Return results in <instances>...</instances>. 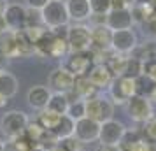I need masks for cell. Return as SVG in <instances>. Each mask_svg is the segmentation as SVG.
<instances>
[{"label":"cell","instance_id":"cell-1","mask_svg":"<svg viewBox=\"0 0 156 151\" xmlns=\"http://www.w3.org/2000/svg\"><path fill=\"white\" fill-rule=\"evenodd\" d=\"M41 18H42V25L48 30L65 28L70 23L65 0H51V2H48V5L41 11Z\"/></svg>","mask_w":156,"mask_h":151},{"label":"cell","instance_id":"cell-2","mask_svg":"<svg viewBox=\"0 0 156 151\" xmlns=\"http://www.w3.org/2000/svg\"><path fill=\"white\" fill-rule=\"evenodd\" d=\"M67 44L69 53H86L91 49V32L83 23H74L67 27Z\"/></svg>","mask_w":156,"mask_h":151},{"label":"cell","instance_id":"cell-3","mask_svg":"<svg viewBox=\"0 0 156 151\" xmlns=\"http://www.w3.org/2000/svg\"><path fill=\"white\" fill-rule=\"evenodd\" d=\"M28 116L23 111H18V109H12V111H7L5 114L2 116L0 120V130L5 139H14V137H20L25 134V128L28 125Z\"/></svg>","mask_w":156,"mask_h":151},{"label":"cell","instance_id":"cell-4","mask_svg":"<svg viewBox=\"0 0 156 151\" xmlns=\"http://www.w3.org/2000/svg\"><path fill=\"white\" fill-rule=\"evenodd\" d=\"M133 95H137V83H135L133 77L121 76V77L112 79L111 86H109V97H111L114 106L126 104Z\"/></svg>","mask_w":156,"mask_h":151},{"label":"cell","instance_id":"cell-5","mask_svg":"<svg viewBox=\"0 0 156 151\" xmlns=\"http://www.w3.org/2000/svg\"><path fill=\"white\" fill-rule=\"evenodd\" d=\"M86 102V118L95 120L97 123H104L112 120L114 114V104L111 99L102 97V95H95Z\"/></svg>","mask_w":156,"mask_h":151},{"label":"cell","instance_id":"cell-6","mask_svg":"<svg viewBox=\"0 0 156 151\" xmlns=\"http://www.w3.org/2000/svg\"><path fill=\"white\" fill-rule=\"evenodd\" d=\"M125 106H126V113L130 120H133L135 123H140V125L147 123L149 120H153L156 116L153 104L146 95H133Z\"/></svg>","mask_w":156,"mask_h":151},{"label":"cell","instance_id":"cell-7","mask_svg":"<svg viewBox=\"0 0 156 151\" xmlns=\"http://www.w3.org/2000/svg\"><path fill=\"white\" fill-rule=\"evenodd\" d=\"M91 62L93 58L90 51H86V53H69L65 56V62L62 67L67 69L74 77H81V76H88L90 69L93 67Z\"/></svg>","mask_w":156,"mask_h":151},{"label":"cell","instance_id":"cell-8","mask_svg":"<svg viewBox=\"0 0 156 151\" xmlns=\"http://www.w3.org/2000/svg\"><path fill=\"white\" fill-rule=\"evenodd\" d=\"M27 11H28V9H27V5H23V4H18V2L7 4L4 14H2L7 30L18 32V30L27 28Z\"/></svg>","mask_w":156,"mask_h":151},{"label":"cell","instance_id":"cell-9","mask_svg":"<svg viewBox=\"0 0 156 151\" xmlns=\"http://www.w3.org/2000/svg\"><path fill=\"white\" fill-rule=\"evenodd\" d=\"M137 35L132 28L128 30H116L112 32V39H111V49L112 53H119V55H132L133 49L137 48Z\"/></svg>","mask_w":156,"mask_h":151},{"label":"cell","instance_id":"cell-10","mask_svg":"<svg viewBox=\"0 0 156 151\" xmlns=\"http://www.w3.org/2000/svg\"><path fill=\"white\" fill-rule=\"evenodd\" d=\"M126 132V127L118 120H109V121L100 123V134H98V142L107 144V146H118L121 141L123 134Z\"/></svg>","mask_w":156,"mask_h":151},{"label":"cell","instance_id":"cell-11","mask_svg":"<svg viewBox=\"0 0 156 151\" xmlns=\"http://www.w3.org/2000/svg\"><path fill=\"white\" fill-rule=\"evenodd\" d=\"M74 83H76V77L63 67H56L55 70H51L49 77H48V88L53 92H58V93L72 92Z\"/></svg>","mask_w":156,"mask_h":151},{"label":"cell","instance_id":"cell-12","mask_svg":"<svg viewBox=\"0 0 156 151\" xmlns=\"http://www.w3.org/2000/svg\"><path fill=\"white\" fill-rule=\"evenodd\" d=\"M98 134H100V123H97L95 120L83 118V120L76 121L74 137L81 144H90V142L98 141Z\"/></svg>","mask_w":156,"mask_h":151},{"label":"cell","instance_id":"cell-13","mask_svg":"<svg viewBox=\"0 0 156 151\" xmlns=\"http://www.w3.org/2000/svg\"><path fill=\"white\" fill-rule=\"evenodd\" d=\"M133 25L132 11L130 9H111L105 16V27L109 30H128Z\"/></svg>","mask_w":156,"mask_h":151},{"label":"cell","instance_id":"cell-14","mask_svg":"<svg viewBox=\"0 0 156 151\" xmlns=\"http://www.w3.org/2000/svg\"><path fill=\"white\" fill-rule=\"evenodd\" d=\"M88 79L97 90H104V88L111 86L114 76L111 74V70L105 63H95L88 72Z\"/></svg>","mask_w":156,"mask_h":151},{"label":"cell","instance_id":"cell-15","mask_svg":"<svg viewBox=\"0 0 156 151\" xmlns=\"http://www.w3.org/2000/svg\"><path fill=\"white\" fill-rule=\"evenodd\" d=\"M51 92L48 86H42V84H35L28 90L27 93V102L32 109H37V111H42V109L48 107V102H49Z\"/></svg>","mask_w":156,"mask_h":151},{"label":"cell","instance_id":"cell-16","mask_svg":"<svg viewBox=\"0 0 156 151\" xmlns=\"http://www.w3.org/2000/svg\"><path fill=\"white\" fill-rule=\"evenodd\" d=\"M67 5V13L70 21L83 23L90 20L91 16V9H90V0H65Z\"/></svg>","mask_w":156,"mask_h":151},{"label":"cell","instance_id":"cell-17","mask_svg":"<svg viewBox=\"0 0 156 151\" xmlns=\"http://www.w3.org/2000/svg\"><path fill=\"white\" fill-rule=\"evenodd\" d=\"M132 11V18L133 23H149L154 20L156 16V9L151 2H142V4H135Z\"/></svg>","mask_w":156,"mask_h":151},{"label":"cell","instance_id":"cell-18","mask_svg":"<svg viewBox=\"0 0 156 151\" xmlns=\"http://www.w3.org/2000/svg\"><path fill=\"white\" fill-rule=\"evenodd\" d=\"M72 92L76 93V99H81V100H88V99H91L95 95H98V90L90 83L88 76L76 77V83H74Z\"/></svg>","mask_w":156,"mask_h":151},{"label":"cell","instance_id":"cell-19","mask_svg":"<svg viewBox=\"0 0 156 151\" xmlns=\"http://www.w3.org/2000/svg\"><path fill=\"white\" fill-rule=\"evenodd\" d=\"M0 53L7 58V60L18 58V49H16V32L5 30V32L0 34Z\"/></svg>","mask_w":156,"mask_h":151},{"label":"cell","instance_id":"cell-20","mask_svg":"<svg viewBox=\"0 0 156 151\" xmlns=\"http://www.w3.org/2000/svg\"><path fill=\"white\" fill-rule=\"evenodd\" d=\"M69 104H70V99H69V93H58V92H53L49 97V102H48V111L55 113V114L63 116L67 114V109H69Z\"/></svg>","mask_w":156,"mask_h":151},{"label":"cell","instance_id":"cell-21","mask_svg":"<svg viewBox=\"0 0 156 151\" xmlns=\"http://www.w3.org/2000/svg\"><path fill=\"white\" fill-rule=\"evenodd\" d=\"M16 49H18V56L20 58H28L35 55V46L32 42V39L25 30H18L16 32Z\"/></svg>","mask_w":156,"mask_h":151},{"label":"cell","instance_id":"cell-22","mask_svg":"<svg viewBox=\"0 0 156 151\" xmlns=\"http://www.w3.org/2000/svg\"><path fill=\"white\" fill-rule=\"evenodd\" d=\"M18 79H16L14 74H11L7 70H2L0 72V93L7 99H12L16 93H18Z\"/></svg>","mask_w":156,"mask_h":151},{"label":"cell","instance_id":"cell-23","mask_svg":"<svg viewBox=\"0 0 156 151\" xmlns=\"http://www.w3.org/2000/svg\"><path fill=\"white\" fill-rule=\"evenodd\" d=\"M105 65L109 67V70L114 77H121L126 72V65H128V55H119V53H112L111 56L107 58Z\"/></svg>","mask_w":156,"mask_h":151},{"label":"cell","instance_id":"cell-24","mask_svg":"<svg viewBox=\"0 0 156 151\" xmlns=\"http://www.w3.org/2000/svg\"><path fill=\"white\" fill-rule=\"evenodd\" d=\"M53 41H55V32L53 30H46L42 35L34 42V46H35V55H39V56H49Z\"/></svg>","mask_w":156,"mask_h":151},{"label":"cell","instance_id":"cell-25","mask_svg":"<svg viewBox=\"0 0 156 151\" xmlns=\"http://www.w3.org/2000/svg\"><path fill=\"white\" fill-rule=\"evenodd\" d=\"M60 120H62V116H60V114H55V113H51V111H48V109H42V111L39 113V116H37L35 121L39 123L44 130L53 132V130L58 127Z\"/></svg>","mask_w":156,"mask_h":151},{"label":"cell","instance_id":"cell-26","mask_svg":"<svg viewBox=\"0 0 156 151\" xmlns=\"http://www.w3.org/2000/svg\"><path fill=\"white\" fill-rule=\"evenodd\" d=\"M74 128H76V121L69 118L67 114L62 116V120L58 123V127L53 130V134L58 137V139H63V137H70L74 135Z\"/></svg>","mask_w":156,"mask_h":151},{"label":"cell","instance_id":"cell-27","mask_svg":"<svg viewBox=\"0 0 156 151\" xmlns=\"http://www.w3.org/2000/svg\"><path fill=\"white\" fill-rule=\"evenodd\" d=\"M67 116H69V118H72L74 121H79V120L86 118V102L81 100V99L70 100L69 109H67Z\"/></svg>","mask_w":156,"mask_h":151},{"label":"cell","instance_id":"cell-28","mask_svg":"<svg viewBox=\"0 0 156 151\" xmlns=\"http://www.w3.org/2000/svg\"><path fill=\"white\" fill-rule=\"evenodd\" d=\"M44 134H46V130H44L37 121H28V125H27V128H25V134H23V135L37 146V144L41 142V139H42Z\"/></svg>","mask_w":156,"mask_h":151},{"label":"cell","instance_id":"cell-29","mask_svg":"<svg viewBox=\"0 0 156 151\" xmlns=\"http://www.w3.org/2000/svg\"><path fill=\"white\" fill-rule=\"evenodd\" d=\"M139 141H140L139 132H137V130H128L126 128V132L123 134L119 144H118V149L119 151H130L135 146V142H139Z\"/></svg>","mask_w":156,"mask_h":151},{"label":"cell","instance_id":"cell-30","mask_svg":"<svg viewBox=\"0 0 156 151\" xmlns=\"http://www.w3.org/2000/svg\"><path fill=\"white\" fill-rule=\"evenodd\" d=\"M125 76L133 77V79H137V77H140L142 76V62L139 60V58L128 55V65H126V72H125Z\"/></svg>","mask_w":156,"mask_h":151},{"label":"cell","instance_id":"cell-31","mask_svg":"<svg viewBox=\"0 0 156 151\" xmlns=\"http://www.w3.org/2000/svg\"><path fill=\"white\" fill-rule=\"evenodd\" d=\"M142 76L149 79L153 84H156V58L142 62Z\"/></svg>","mask_w":156,"mask_h":151},{"label":"cell","instance_id":"cell-32","mask_svg":"<svg viewBox=\"0 0 156 151\" xmlns=\"http://www.w3.org/2000/svg\"><path fill=\"white\" fill-rule=\"evenodd\" d=\"M90 9L91 14L105 16L111 11V0H90Z\"/></svg>","mask_w":156,"mask_h":151},{"label":"cell","instance_id":"cell-33","mask_svg":"<svg viewBox=\"0 0 156 151\" xmlns=\"http://www.w3.org/2000/svg\"><path fill=\"white\" fill-rule=\"evenodd\" d=\"M58 146L62 148V151H81V142L74 135L70 137H63V139H58Z\"/></svg>","mask_w":156,"mask_h":151},{"label":"cell","instance_id":"cell-34","mask_svg":"<svg viewBox=\"0 0 156 151\" xmlns=\"http://www.w3.org/2000/svg\"><path fill=\"white\" fill-rule=\"evenodd\" d=\"M144 135L149 144L156 146V116L153 120H149L147 123H144Z\"/></svg>","mask_w":156,"mask_h":151},{"label":"cell","instance_id":"cell-35","mask_svg":"<svg viewBox=\"0 0 156 151\" xmlns=\"http://www.w3.org/2000/svg\"><path fill=\"white\" fill-rule=\"evenodd\" d=\"M12 142H14L16 151H32L34 148H35V144L32 142V141H28L25 135L14 137V139H12Z\"/></svg>","mask_w":156,"mask_h":151},{"label":"cell","instance_id":"cell-36","mask_svg":"<svg viewBox=\"0 0 156 151\" xmlns=\"http://www.w3.org/2000/svg\"><path fill=\"white\" fill-rule=\"evenodd\" d=\"M137 0H111V9H132Z\"/></svg>","mask_w":156,"mask_h":151},{"label":"cell","instance_id":"cell-37","mask_svg":"<svg viewBox=\"0 0 156 151\" xmlns=\"http://www.w3.org/2000/svg\"><path fill=\"white\" fill-rule=\"evenodd\" d=\"M25 2H27V7H28V9L42 11V9L48 5V2H51V0H25Z\"/></svg>","mask_w":156,"mask_h":151},{"label":"cell","instance_id":"cell-38","mask_svg":"<svg viewBox=\"0 0 156 151\" xmlns=\"http://www.w3.org/2000/svg\"><path fill=\"white\" fill-rule=\"evenodd\" d=\"M130 151H154V146H153V144H149L147 141L140 139L139 142H135V146Z\"/></svg>","mask_w":156,"mask_h":151},{"label":"cell","instance_id":"cell-39","mask_svg":"<svg viewBox=\"0 0 156 151\" xmlns=\"http://www.w3.org/2000/svg\"><path fill=\"white\" fill-rule=\"evenodd\" d=\"M147 99L151 100V104H156V84L151 86V90H149V93H147Z\"/></svg>","mask_w":156,"mask_h":151},{"label":"cell","instance_id":"cell-40","mask_svg":"<svg viewBox=\"0 0 156 151\" xmlns=\"http://www.w3.org/2000/svg\"><path fill=\"white\" fill-rule=\"evenodd\" d=\"M97 151H119V149H118V146H107V144H100Z\"/></svg>","mask_w":156,"mask_h":151},{"label":"cell","instance_id":"cell-41","mask_svg":"<svg viewBox=\"0 0 156 151\" xmlns=\"http://www.w3.org/2000/svg\"><path fill=\"white\" fill-rule=\"evenodd\" d=\"M7 102H9L7 97H4V95L0 93V109H2V107H5V106H7Z\"/></svg>","mask_w":156,"mask_h":151},{"label":"cell","instance_id":"cell-42","mask_svg":"<svg viewBox=\"0 0 156 151\" xmlns=\"http://www.w3.org/2000/svg\"><path fill=\"white\" fill-rule=\"evenodd\" d=\"M5 5H7V0H0V16L4 14V11H5Z\"/></svg>","mask_w":156,"mask_h":151},{"label":"cell","instance_id":"cell-43","mask_svg":"<svg viewBox=\"0 0 156 151\" xmlns=\"http://www.w3.org/2000/svg\"><path fill=\"white\" fill-rule=\"evenodd\" d=\"M7 63V58L4 56V55H2V53H0V70H4V69H2V67H4V65Z\"/></svg>","mask_w":156,"mask_h":151},{"label":"cell","instance_id":"cell-44","mask_svg":"<svg viewBox=\"0 0 156 151\" xmlns=\"http://www.w3.org/2000/svg\"><path fill=\"white\" fill-rule=\"evenodd\" d=\"M5 30H7V27H5V21H4V18L0 16V34H2V32H5Z\"/></svg>","mask_w":156,"mask_h":151},{"label":"cell","instance_id":"cell-45","mask_svg":"<svg viewBox=\"0 0 156 151\" xmlns=\"http://www.w3.org/2000/svg\"><path fill=\"white\" fill-rule=\"evenodd\" d=\"M48 151H62V148H60V146L56 144V146H53V148H49Z\"/></svg>","mask_w":156,"mask_h":151},{"label":"cell","instance_id":"cell-46","mask_svg":"<svg viewBox=\"0 0 156 151\" xmlns=\"http://www.w3.org/2000/svg\"><path fill=\"white\" fill-rule=\"evenodd\" d=\"M32 151H46V149H42V148H39V146H35V148H34Z\"/></svg>","mask_w":156,"mask_h":151},{"label":"cell","instance_id":"cell-47","mask_svg":"<svg viewBox=\"0 0 156 151\" xmlns=\"http://www.w3.org/2000/svg\"><path fill=\"white\" fill-rule=\"evenodd\" d=\"M0 151H4V142L0 141Z\"/></svg>","mask_w":156,"mask_h":151},{"label":"cell","instance_id":"cell-48","mask_svg":"<svg viewBox=\"0 0 156 151\" xmlns=\"http://www.w3.org/2000/svg\"><path fill=\"white\" fill-rule=\"evenodd\" d=\"M0 72H2V70H0Z\"/></svg>","mask_w":156,"mask_h":151}]
</instances>
